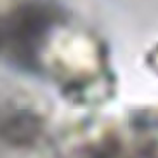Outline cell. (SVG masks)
Here are the masks:
<instances>
[{"mask_svg": "<svg viewBox=\"0 0 158 158\" xmlns=\"http://www.w3.org/2000/svg\"><path fill=\"white\" fill-rule=\"evenodd\" d=\"M44 120L28 106L4 104L0 108V141L12 148H30L40 139Z\"/></svg>", "mask_w": 158, "mask_h": 158, "instance_id": "6da1fadb", "label": "cell"}]
</instances>
